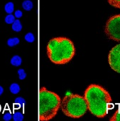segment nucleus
<instances>
[{
    "label": "nucleus",
    "mask_w": 120,
    "mask_h": 121,
    "mask_svg": "<svg viewBox=\"0 0 120 121\" xmlns=\"http://www.w3.org/2000/svg\"><path fill=\"white\" fill-rule=\"evenodd\" d=\"M84 99L89 112L99 118L104 117L113 108L112 99L108 91L101 85L91 84L84 92Z\"/></svg>",
    "instance_id": "nucleus-1"
},
{
    "label": "nucleus",
    "mask_w": 120,
    "mask_h": 121,
    "mask_svg": "<svg viewBox=\"0 0 120 121\" xmlns=\"http://www.w3.org/2000/svg\"><path fill=\"white\" fill-rule=\"evenodd\" d=\"M75 55V47L66 37H55L47 44V55L50 60L57 65H64L71 60Z\"/></svg>",
    "instance_id": "nucleus-2"
},
{
    "label": "nucleus",
    "mask_w": 120,
    "mask_h": 121,
    "mask_svg": "<svg viewBox=\"0 0 120 121\" xmlns=\"http://www.w3.org/2000/svg\"><path fill=\"white\" fill-rule=\"evenodd\" d=\"M60 97L46 87L39 91V120L47 121L54 117L60 108Z\"/></svg>",
    "instance_id": "nucleus-3"
},
{
    "label": "nucleus",
    "mask_w": 120,
    "mask_h": 121,
    "mask_svg": "<svg viewBox=\"0 0 120 121\" xmlns=\"http://www.w3.org/2000/svg\"><path fill=\"white\" fill-rule=\"evenodd\" d=\"M60 107L63 113L72 118L82 117L87 111V104L82 96L77 94H71L61 100Z\"/></svg>",
    "instance_id": "nucleus-4"
},
{
    "label": "nucleus",
    "mask_w": 120,
    "mask_h": 121,
    "mask_svg": "<svg viewBox=\"0 0 120 121\" xmlns=\"http://www.w3.org/2000/svg\"><path fill=\"white\" fill-rule=\"evenodd\" d=\"M104 32L109 39L120 42V14L114 15L107 20Z\"/></svg>",
    "instance_id": "nucleus-5"
},
{
    "label": "nucleus",
    "mask_w": 120,
    "mask_h": 121,
    "mask_svg": "<svg viewBox=\"0 0 120 121\" xmlns=\"http://www.w3.org/2000/svg\"><path fill=\"white\" fill-rule=\"evenodd\" d=\"M108 61L111 68L118 73H120V44L114 46L110 50Z\"/></svg>",
    "instance_id": "nucleus-6"
},
{
    "label": "nucleus",
    "mask_w": 120,
    "mask_h": 121,
    "mask_svg": "<svg viewBox=\"0 0 120 121\" xmlns=\"http://www.w3.org/2000/svg\"><path fill=\"white\" fill-rule=\"evenodd\" d=\"M12 28L14 32H19L22 30L21 23L20 22V21L19 19H15L14 20V22L12 23Z\"/></svg>",
    "instance_id": "nucleus-7"
},
{
    "label": "nucleus",
    "mask_w": 120,
    "mask_h": 121,
    "mask_svg": "<svg viewBox=\"0 0 120 121\" xmlns=\"http://www.w3.org/2000/svg\"><path fill=\"white\" fill-rule=\"evenodd\" d=\"M11 64L13 65V66H15V67H19L21 65V62H22V60H21V58L18 56V55H14V57H12V58L11 59Z\"/></svg>",
    "instance_id": "nucleus-8"
},
{
    "label": "nucleus",
    "mask_w": 120,
    "mask_h": 121,
    "mask_svg": "<svg viewBox=\"0 0 120 121\" xmlns=\"http://www.w3.org/2000/svg\"><path fill=\"white\" fill-rule=\"evenodd\" d=\"M22 7L26 11H30L33 8V3L30 0H25L22 3Z\"/></svg>",
    "instance_id": "nucleus-9"
},
{
    "label": "nucleus",
    "mask_w": 120,
    "mask_h": 121,
    "mask_svg": "<svg viewBox=\"0 0 120 121\" xmlns=\"http://www.w3.org/2000/svg\"><path fill=\"white\" fill-rule=\"evenodd\" d=\"M9 90H10V92L12 94L16 95V94L19 92V91H20V86L17 83H15V82L12 83L10 85V87H9Z\"/></svg>",
    "instance_id": "nucleus-10"
},
{
    "label": "nucleus",
    "mask_w": 120,
    "mask_h": 121,
    "mask_svg": "<svg viewBox=\"0 0 120 121\" xmlns=\"http://www.w3.org/2000/svg\"><path fill=\"white\" fill-rule=\"evenodd\" d=\"M110 121H120V105H119L118 109L116 110L114 114L109 118Z\"/></svg>",
    "instance_id": "nucleus-11"
},
{
    "label": "nucleus",
    "mask_w": 120,
    "mask_h": 121,
    "mask_svg": "<svg viewBox=\"0 0 120 121\" xmlns=\"http://www.w3.org/2000/svg\"><path fill=\"white\" fill-rule=\"evenodd\" d=\"M4 10L5 12L9 14H12L14 10V5L12 2H8L6 4L5 7H4Z\"/></svg>",
    "instance_id": "nucleus-12"
},
{
    "label": "nucleus",
    "mask_w": 120,
    "mask_h": 121,
    "mask_svg": "<svg viewBox=\"0 0 120 121\" xmlns=\"http://www.w3.org/2000/svg\"><path fill=\"white\" fill-rule=\"evenodd\" d=\"M19 43V39L17 37H13V38H10L8 39L7 41V44L9 47H14L17 45Z\"/></svg>",
    "instance_id": "nucleus-13"
},
{
    "label": "nucleus",
    "mask_w": 120,
    "mask_h": 121,
    "mask_svg": "<svg viewBox=\"0 0 120 121\" xmlns=\"http://www.w3.org/2000/svg\"><path fill=\"white\" fill-rule=\"evenodd\" d=\"M14 103L17 105H19V107H24L25 105L26 104V101L21 97H19V98H17L15 99V102Z\"/></svg>",
    "instance_id": "nucleus-14"
},
{
    "label": "nucleus",
    "mask_w": 120,
    "mask_h": 121,
    "mask_svg": "<svg viewBox=\"0 0 120 121\" xmlns=\"http://www.w3.org/2000/svg\"><path fill=\"white\" fill-rule=\"evenodd\" d=\"M12 118L14 121H22L24 120V115L20 112H17L13 115Z\"/></svg>",
    "instance_id": "nucleus-15"
},
{
    "label": "nucleus",
    "mask_w": 120,
    "mask_h": 121,
    "mask_svg": "<svg viewBox=\"0 0 120 121\" xmlns=\"http://www.w3.org/2000/svg\"><path fill=\"white\" fill-rule=\"evenodd\" d=\"M14 15L12 14H9L6 17H5V22L7 24H9V25H10V24H12L14 20H15V18H14Z\"/></svg>",
    "instance_id": "nucleus-16"
},
{
    "label": "nucleus",
    "mask_w": 120,
    "mask_h": 121,
    "mask_svg": "<svg viewBox=\"0 0 120 121\" xmlns=\"http://www.w3.org/2000/svg\"><path fill=\"white\" fill-rule=\"evenodd\" d=\"M108 2L112 7L120 9V0H108Z\"/></svg>",
    "instance_id": "nucleus-17"
},
{
    "label": "nucleus",
    "mask_w": 120,
    "mask_h": 121,
    "mask_svg": "<svg viewBox=\"0 0 120 121\" xmlns=\"http://www.w3.org/2000/svg\"><path fill=\"white\" fill-rule=\"evenodd\" d=\"M25 40H26L27 42H33L34 41V39H35V37H34V35H33L32 33L29 32V33H27V34L25 35Z\"/></svg>",
    "instance_id": "nucleus-18"
},
{
    "label": "nucleus",
    "mask_w": 120,
    "mask_h": 121,
    "mask_svg": "<svg viewBox=\"0 0 120 121\" xmlns=\"http://www.w3.org/2000/svg\"><path fill=\"white\" fill-rule=\"evenodd\" d=\"M18 75H19V80H25L27 77V74L25 72V69H19L18 70Z\"/></svg>",
    "instance_id": "nucleus-19"
},
{
    "label": "nucleus",
    "mask_w": 120,
    "mask_h": 121,
    "mask_svg": "<svg viewBox=\"0 0 120 121\" xmlns=\"http://www.w3.org/2000/svg\"><path fill=\"white\" fill-rule=\"evenodd\" d=\"M12 114L10 113V112H7V113H5L4 115V116H3V119H4V120H5V121H9L12 118Z\"/></svg>",
    "instance_id": "nucleus-20"
},
{
    "label": "nucleus",
    "mask_w": 120,
    "mask_h": 121,
    "mask_svg": "<svg viewBox=\"0 0 120 121\" xmlns=\"http://www.w3.org/2000/svg\"><path fill=\"white\" fill-rule=\"evenodd\" d=\"M14 17H17V18H20L22 17V12L20 11V10H17L15 12H14Z\"/></svg>",
    "instance_id": "nucleus-21"
},
{
    "label": "nucleus",
    "mask_w": 120,
    "mask_h": 121,
    "mask_svg": "<svg viewBox=\"0 0 120 121\" xmlns=\"http://www.w3.org/2000/svg\"><path fill=\"white\" fill-rule=\"evenodd\" d=\"M3 92H4V88L1 85H0V96L3 94Z\"/></svg>",
    "instance_id": "nucleus-22"
}]
</instances>
